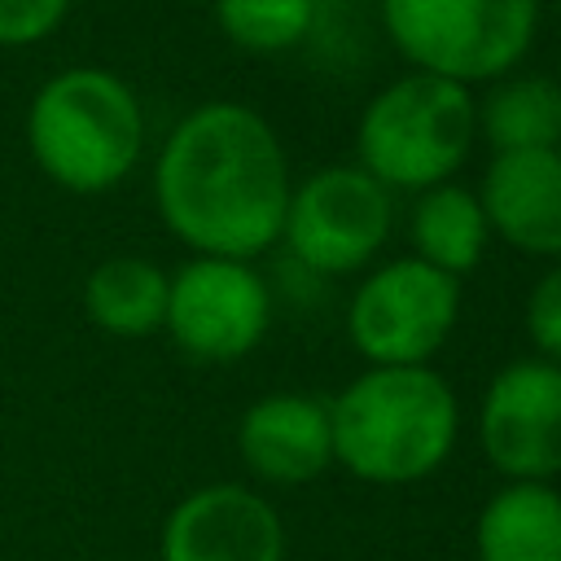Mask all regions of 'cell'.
<instances>
[{
  "label": "cell",
  "instance_id": "6da1fadb",
  "mask_svg": "<svg viewBox=\"0 0 561 561\" xmlns=\"http://www.w3.org/2000/svg\"><path fill=\"white\" fill-rule=\"evenodd\" d=\"M289 158L276 127L241 101L193 105L153 158V206L193 254L254 263L280 241Z\"/></svg>",
  "mask_w": 561,
  "mask_h": 561
},
{
  "label": "cell",
  "instance_id": "7a4b0ae2",
  "mask_svg": "<svg viewBox=\"0 0 561 561\" xmlns=\"http://www.w3.org/2000/svg\"><path fill=\"white\" fill-rule=\"evenodd\" d=\"M333 465L368 486H412L438 473L460 434L451 381L430 368H364L329 399Z\"/></svg>",
  "mask_w": 561,
  "mask_h": 561
},
{
  "label": "cell",
  "instance_id": "3957f363",
  "mask_svg": "<svg viewBox=\"0 0 561 561\" xmlns=\"http://www.w3.org/2000/svg\"><path fill=\"white\" fill-rule=\"evenodd\" d=\"M35 167L66 193H110L145 153V110L136 88L105 66H70L39 83L26 110Z\"/></svg>",
  "mask_w": 561,
  "mask_h": 561
},
{
  "label": "cell",
  "instance_id": "277c9868",
  "mask_svg": "<svg viewBox=\"0 0 561 561\" xmlns=\"http://www.w3.org/2000/svg\"><path fill=\"white\" fill-rule=\"evenodd\" d=\"M473 88L403 70L368 96L355 123V162L390 193H425L456 180L478 145Z\"/></svg>",
  "mask_w": 561,
  "mask_h": 561
},
{
  "label": "cell",
  "instance_id": "5b68a950",
  "mask_svg": "<svg viewBox=\"0 0 561 561\" xmlns=\"http://www.w3.org/2000/svg\"><path fill=\"white\" fill-rule=\"evenodd\" d=\"M377 9L408 70L465 88L517 70L539 35V0H377Z\"/></svg>",
  "mask_w": 561,
  "mask_h": 561
},
{
  "label": "cell",
  "instance_id": "8992f818",
  "mask_svg": "<svg viewBox=\"0 0 561 561\" xmlns=\"http://www.w3.org/2000/svg\"><path fill=\"white\" fill-rule=\"evenodd\" d=\"M456 320L460 280L416 254L373 263L346 302V337L368 368L430 364L456 333Z\"/></svg>",
  "mask_w": 561,
  "mask_h": 561
},
{
  "label": "cell",
  "instance_id": "52a82bcc",
  "mask_svg": "<svg viewBox=\"0 0 561 561\" xmlns=\"http://www.w3.org/2000/svg\"><path fill=\"white\" fill-rule=\"evenodd\" d=\"M394 232V193L359 162H333L289 188L280 241L316 276H351L381 263Z\"/></svg>",
  "mask_w": 561,
  "mask_h": 561
},
{
  "label": "cell",
  "instance_id": "ba28073f",
  "mask_svg": "<svg viewBox=\"0 0 561 561\" xmlns=\"http://www.w3.org/2000/svg\"><path fill=\"white\" fill-rule=\"evenodd\" d=\"M272 324V285L245 259L193 254L175 267L162 329L202 364H232L250 355Z\"/></svg>",
  "mask_w": 561,
  "mask_h": 561
},
{
  "label": "cell",
  "instance_id": "9c48e42d",
  "mask_svg": "<svg viewBox=\"0 0 561 561\" xmlns=\"http://www.w3.org/2000/svg\"><path fill=\"white\" fill-rule=\"evenodd\" d=\"M478 447L504 482H552L561 473V364L508 359L482 390Z\"/></svg>",
  "mask_w": 561,
  "mask_h": 561
},
{
  "label": "cell",
  "instance_id": "30bf717a",
  "mask_svg": "<svg viewBox=\"0 0 561 561\" xmlns=\"http://www.w3.org/2000/svg\"><path fill=\"white\" fill-rule=\"evenodd\" d=\"M158 561H285V522L263 491L210 482L167 513Z\"/></svg>",
  "mask_w": 561,
  "mask_h": 561
},
{
  "label": "cell",
  "instance_id": "8fae6325",
  "mask_svg": "<svg viewBox=\"0 0 561 561\" xmlns=\"http://www.w3.org/2000/svg\"><path fill=\"white\" fill-rule=\"evenodd\" d=\"M237 456L267 486H307L333 465L329 399L307 390L259 394L237 421Z\"/></svg>",
  "mask_w": 561,
  "mask_h": 561
},
{
  "label": "cell",
  "instance_id": "7c38bea8",
  "mask_svg": "<svg viewBox=\"0 0 561 561\" xmlns=\"http://www.w3.org/2000/svg\"><path fill=\"white\" fill-rule=\"evenodd\" d=\"M473 193L491 237L530 259H561V149L491 153Z\"/></svg>",
  "mask_w": 561,
  "mask_h": 561
},
{
  "label": "cell",
  "instance_id": "4fadbf2b",
  "mask_svg": "<svg viewBox=\"0 0 561 561\" xmlns=\"http://www.w3.org/2000/svg\"><path fill=\"white\" fill-rule=\"evenodd\" d=\"M478 561H561V491L552 482H504L473 517Z\"/></svg>",
  "mask_w": 561,
  "mask_h": 561
},
{
  "label": "cell",
  "instance_id": "5bb4252c",
  "mask_svg": "<svg viewBox=\"0 0 561 561\" xmlns=\"http://www.w3.org/2000/svg\"><path fill=\"white\" fill-rule=\"evenodd\" d=\"M478 140L491 153H522V149H561V83L552 75H500L473 96Z\"/></svg>",
  "mask_w": 561,
  "mask_h": 561
},
{
  "label": "cell",
  "instance_id": "9a60e30c",
  "mask_svg": "<svg viewBox=\"0 0 561 561\" xmlns=\"http://www.w3.org/2000/svg\"><path fill=\"white\" fill-rule=\"evenodd\" d=\"M408 241L421 263H430L456 280L469 276L491 245V228H486V210H482L478 193L456 180L416 193V202L408 210Z\"/></svg>",
  "mask_w": 561,
  "mask_h": 561
},
{
  "label": "cell",
  "instance_id": "2e32d148",
  "mask_svg": "<svg viewBox=\"0 0 561 561\" xmlns=\"http://www.w3.org/2000/svg\"><path fill=\"white\" fill-rule=\"evenodd\" d=\"M171 276L145 254H110L83 280L88 320L110 337H149L167 320Z\"/></svg>",
  "mask_w": 561,
  "mask_h": 561
},
{
  "label": "cell",
  "instance_id": "e0dca14e",
  "mask_svg": "<svg viewBox=\"0 0 561 561\" xmlns=\"http://www.w3.org/2000/svg\"><path fill=\"white\" fill-rule=\"evenodd\" d=\"M215 26L232 48L276 57L311 35L316 0H215Z\"/></svg>",
  "mask_w": 561,
  "mask_h": 561
},
{
  "label": "cell",
  "instance_id": "ac0fdd59",
  "mask_svg": "<svg viewBox=\"0 0 561 561\" xmlns=\"http://www.w3.org/2000/svg\"><path fill=\"white\" fill-rule=\"evenodd\" d=\"M522 320H526V337H530L535 355L561 364V259L535 276Z\"/></svg>",
  "mask_w": 561,
  "mask_h": 561
},
{
  "label": "cell",
  "instance_id": "d6986e66",
  "mask_svg": "<svg viewBox=\"0 0 561 561\" xmlns=\"http://www.w3.org/2000/svg\"><path fill=\"white\" fill-rule=\"evenodd\" d=\"M70 13V0H0V48L48 39Z\"/></svg>",
  "mask_w": 561,
  "mask_h": 561
}]
</instances>
